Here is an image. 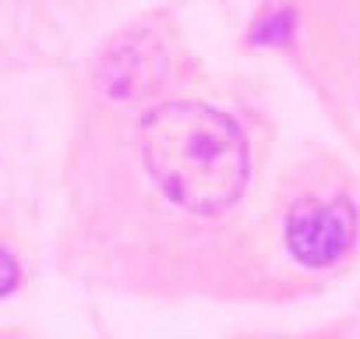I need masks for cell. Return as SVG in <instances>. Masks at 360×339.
<instances>
[{"label": "cell", "instance_id": "obj_1", "mask_svg": "<svg viewBox=\"0 0 360 339\" xmlns=\"http://www.w3.org/2000/svg\"><path fill=\"white\" fill-rule=\"evenodd\" d=\"M138 152L155 191L180 212L216 219L251 181V152L237 120L209 103L169 99L138 124Z\"/></svg>", "mask_w": 360, "mask_h": 339}, {"label": "cell", "instance_id": "obj_2", "mask_svg": "<svg viewBox=\"0 0 360 339\" xmlns=\"http://www.w3.org/2000/svg\"><path fill=\"white\" fill-rule=\"evenodd\" d=\"M360 244V205L346 191L304 195L286 209L283 248L307 272L342 265Z\"/></svg>", "mask_w": 360, "mask_h": 339}, {"label": "cell", "instance_id": "obj_3", "mask_svg": "<svg viewBox=\"0 0 360 339\" xmlns=\"http://www.w3.org/2000/svg\"><path fill=\"white\" fill-rule=\"evenodd\" d=\"M169 57L152 36H120L96 68V89L113 103L152 96L166 78Z\"/></svg>", "mask_w": 360, "mask_h": 339}, {"label": "cell", "instance_id": "obj_5", "mask_svg": "<svg viewBox=\"0 0 360 339\" xmlns=\"http://www.w3.org/2000/svg\"><path fill=\"white\" fill-rule=\"evenodd\" d=\"M18 283H22V265H18V258H15L8 248H0V300L11 297V293L18 290Z\"/></svg>", "mask_w": 360, "mask_h": 339}, {"label": "cell", "instance_id": "obj_4", "mask_svg": "<svg viewBox=\"0 0 360 339\" xmlns=\"http://www.w3.org/2000/svg\"><path fill=\"white\" fill-rule=\"evenodd\" d=\"M290 25H293V15H290V11H269V15L255 25V39H258V43H269V36H272V43H283V39L290 36Z\"/></svg>", "mask_w": 360, "mask_h": 339}]
</instances>
